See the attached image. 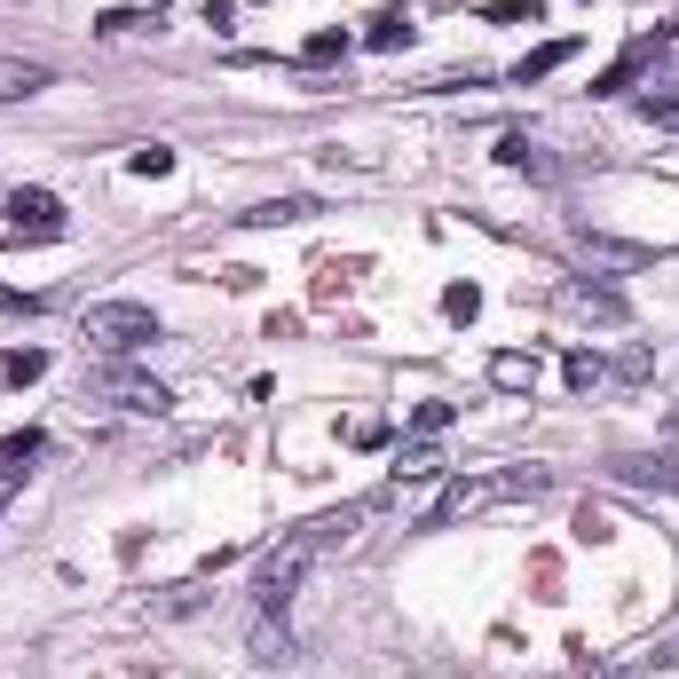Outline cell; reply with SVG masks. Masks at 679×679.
<instances>
[{
	"label": "cell",
	"mask_w": 679,
	"mask_h": 679,
	"mask_svg": "<svg viewBox=\"0 0 679 679\" xmlns=\"http://www.w3.org/2000/svg\"><path fill=\"white\" fill-rule=\"evenodd\" d=\"M356 522H364V505H340V514H317V522H300V529H285L277 546L261 553V569H253V608L261 617H285V600L300 593V576H309L324 553H340L356 537Z\"/></svg>",
	"instance_id": "cell-1"
},
{
	"label": "cell",
	"mask_w": 679,
	"mask_h": 679,
	"mask_svg": "<svg viewBox=\"0 0 679 679\" xmlns=\"http://www.w3.org/2000/svg\"><path fill=\"white\" fill-rule=\"evenodd\" d=\"M553 474L546 466H505V474H458V483L427 505V529H451L466 514H490V505H514V498H546Z\"/></svg>",
	"instance_id": "cell-2"
},
{
	"label": "cell",
	"mask_w": 679,
	"mask_h": 679,
	"mask_svg": "<svg viewBox=\"0 0 679 679\" xmlns=\"http://www.w3.org/2000/svg\"><path fill=\"white\" fill-rule=\"evenodd\" d=\"M0 237L9 246H56V237H72V214H63V198L56 190H9L0 198Z\"/></svg>",
	"instance_id": "cell-3"
},
{
	"label": "cell",
	"mask_w": 679,
	"mask_h": 679,
	"mask_svg": "<svg viewBox=\"0 0 679 679\" xmlns=\"http://www.w3.org/2000/svg\"><path fill=\"white\" fill-rule=\"evenodd\" d=\"M80 340L104 348V356H134V348L158 340V317L143 309V300H95V309L80 317Z\"/></svg>",
	"instance_id": "cell-4"
},
{
	"label": "cell",
	"mask_w": 679,
	"mask_h": 679,
	"mask_svg": "<svg viewBox=\"0 0 679 679\" xmlns=\"http://www.w3.org/2000/svg\"><path fill=\"white\" fill-rule=\"evenodd\" d=\"M87 403L127 412V419H158V412H166V388L143 380V371H127V364H111V371H87Z\"/></svg>",
	"instance_id": "cell-5"
},
{
	"label": "cell",
	"mask_w": 679,
	"mask_h": 679,
	"mask_svg": "<svg viewBox=\"0 0 679 679\" xmlns=\"http://www.w3.org/2000/svg\"><path fill=\"white\" fill-rule=\"evenodd\" d=\"M664 40H679V24H664V32H640V40H632V48H624V56L600 72V87H593V95H624V87H632V80L656 63V48H664Z\"/></svg>",
	"instance_id": "cell-6"
},
{
	"label": "cell",
	"mask_w": 679,
	"mask_h": 679,
	"mask_svg": "<svg viewBox=\"0 0 679 679\" xmlns=\"http://www.w3.org/2000/svg\"><path fill=\"white\" fill-rule=\"evenodd\" d=\"M561 300H569L576 317H600V324H624V317H632V309H624V293H617V285H593V277H569V285H561Z\"/></svg>",
	"instance_id": "cell-7"
},
{
	"label": "cell",
	"mask_w": 679,
	"mask_h": 679,
	"mask_svg": "<svg viewBox=\"0 0 679 679\" xmlns=\"http://www.w3.org/2000/svg\"><path fill=\"white\" fill-rule=\"evenodd\" d=\"M576 246H585L600 269H648L656 246H632V237H608V229H576Z\"/></svg>",
	"instance_id": "cell-8"
},
{
	"label": "cell",
	"mask_w": 679,
	"mask_h": 679,
	"mask_svg": "<svg viewBox=\"0 0 679 679\" xmlns=\"http://www.w3.org/2000/svg\"><path fill=\"white\" fill-rule=\"evenodd\" d=\"M56 72L48 63H32V56H0V104H24V95H40Z\"/></svg>",
	"instance_id": "cell-9"
},
{
	"label": "cell",
	"mask_w": 679,
	"mask_h": 679,
	"mask_svg": "<svg viewBox=\"0 0 679 679\" xmlns=\"http://www.w3.org/2000/svg\"><path fill=\"white\" fill-rule=\"evenodd\" d=\"M40 451H48V434H40V427H16V434H0V483H24Z\"/></svg>",
	"instance_id": "cell-10"
},
{
	"label": "cell",
	"mask_w": 679,
	"mask_h": 679,
	"mask_svg": "<svg viewBox=\"0 0 679 679\" xmlns=\"http://www.w3.org/2000/svg\"><path fill=\"white\" fill-rule=\"evenodd\" d=\"M617 483H632V490H679V458H617Z\"/></svg>",
	"instance_id": "cell-11"
},
{
	"label": "cell",
	"mask_w": 679,
	"mask_h": 679,
	"mask_svg": "<svg viewBox=\"0 0 679 679\" xmlns=\"http://www.w3.org/2000/svg\"><path fill=\"white\" fill-rule=\"evenodd\" d=\"M498 166H522V175H537V182H553V175H561V166L537 151L529 134H498Z\"/></svg>",
	"instance_id": "cell-12"
},
{
	"label": "cell",
	"mask_w": 679,
	"mask_h": 679,
	"mask_svg": "<svg viewBox=\"0 0 679 679\" xmlns=\"http://www.w3.org/2000/svg\"><path fill=\"white\" fill-rule=\"evenodd\" d=\"M569 56H576V40H546V48H529V56L514 63V87H537V80H553Z\"/></svg>",
	"instance_id": "cell-13"
},
{
	"label": "cell",
	"mask_w": 679,
	"mask_h": 679,
	"mask_svg": "<svg viewBox=\"0 0 679 679\" xmlns=\"http://www.w3.org/2000/svg\"><path fill=\"white\" fill-rule=\"evenodd\" d=\"M537 356H522V348H505V356H490V388H505V395H522V388H537Z\"/></svg>",
	"instance_id": "cell-14"
},
{
	"label": "cell",
	"mask_w": 679,
	"mask_h": 679,
	"mask_svg": "<svg viewBox=\"0 0 679 679\" xmlns=\"http://www.w3.org/2000/svg\"><path fill=\"white\" fill-rule=\"evenodd\" d=\"M403 40H412V9H403V0H388V9L364 24V48H403Z\"/></svg>",
	"instance_id": "cell-15"
},
{
	"label": "cell",
	"mask_w": 679,
	"mask_h": 679,
	"mask_svg": "<svg viewBox=\"0 0 679 679\" xmlns=\"http://www.w3.org/2000/svg\"><path fill=\"white\" fill-rule=\"evenodd\" d=\"M48 371V348H0V395L9 388H32Z\"/></svg>",
	"instance_id": "cell-16"
},
{
	"label": "cell",
	"mask_w": 679,
	"mask_h": 679,
	"mask_svg": "<svg viewBox=\"0 0 679 679\" xmlns=\"http://www.w3.org/2000/svg\"><path fill=\"white\" fill-rule=\"evenodd\" d=\"M309 214H317L309 198H269V206H253L246 222H253V229H277V222H309Z\"/></svg>",
	"instance_id": "cell-17"
},
{
	"label": "cell",
	"mask_w": 679,
	"mask_h": 679,
	"mask_svg": "<svg viewBox=\"0 0 679 679\" xmlns=\"http://www.w3.org/2000/svg\"><path fill=\"white\" fill-rule=\"evenodd\" d=\"M451 419H458V403H443V395H427L419 412H412V434H419V443H434V434H443Z\"/></svg>",
	"instance_id": "cell-18"
},
{
	"label": "cell",
	"mask_w": 679,
	"mask_h": 679,
	"mask_svg": "<svg viewBox=\"0 0 679 679\" xmlns=\"http://www.w3.org/2000/svg\"><path fill=\"white\" fill-rule=\"evenodd\" d=\"M427 474H443V451H434V443H412L395 458V483H427Z\"/></svg>",
	"instance_id": "cell-19"
},
{
	"label": "cell",
	"mask_w": 679,
	"mask_h": 679,
	"mask_svg": "<svg viewBox=\"0 0 679 679\" xmlns=\"http://www.w3.org/2000/svg\"><path fill=\"white\" fill-rule=\"evenodd\" d=\"M640 119H648V127H664V134H679V87H656V95H640Z\"/></svg>",
	"instance_id": "cell-20"
},
{
	"label": "cell",
	"mask_w": 679,
	"mask_h": 679,
	"mask_svg": "<svg viewBox=\"0 0 679 679\" xmlns=\"http://www.w3.org/2000/svg\"><path fill=\"white\" fill-rule=\"evenodd\" d=\"M158 24H166V9H111L95 32H111V40H119V32H158Z\"/></svg>",
	"instance_id": "cell-21"
},
{
	"label": "cell",
	"mask_w": 679,
	"mask_h": 679,
	"mask_svg": "<svg viewBox=\"0 0 679 679\" xmlns=\"http://www.w3.org/2000/svg\"><path fill=\"white\" fill-rule=\"evenodd\" d=\"M348 56V32H309V48H300V63H340Z\"/></svg>",
	"instance_id": "cell-22"
},
{
	"label": "cell",
	"mask_w": 679,
	"mask_h": 679,
	"mask_svg": "<svg viewBox=\"0 0 679 679\" xmlns=\"http://www.w3.org/2000/svg\"><path fill=\"white\" fill-rule=\"evenodd\" d=\"M561 371H569V388H600V380H608V364H600L593 348H576V356H569Z\"/></svg>",
	"instance_id": "cell-23"
},
{
	"label": "cell",
	"mask_w": 679,
	"mask_h": 679,
	"mask_svg": "<svg viewBox=\"0 0 679 679\" xmlns=\"http://www.w3.org/2000/svg\"><path fill=\"white\" fill-rule=\"evenodd\" d=\"M443 317H451V324H474V317H483V293H474V285H451V293H443Z\"/></svg>",
	"instance_id": "cell-24"
},
{
	"label": "cell",
	"mask_w": 679,
	"mask_h": 679,
	"mask_svg": "<svg viewBox=\"0 0 679 679\" xmlns=\"http://www.w3.org/2000/svg\"><path fill=\"white\" fill-rule=\"evenodd\" d=\"M127 166H134V175H175V151H166V143H143Z\"/></svg>",
	"instance_id": "cell-25"
},
{
	"label": "cell",
	"mask_w": 679,
	"mask_h": 679,
	"mask_svg": "<svg viewBox=\"0 0 679 679\" xmlns=\"http://www.w3.org/2000/svg\"><path fill=\"white\" fill-rule=\"evenodd\" d=\"M490 24H546V9H537V0H498Z\"/></svg>",
	"instance_id": "cell-26"
},
{
	"label": "cell",
	"mask_w": 679,
	"mask_h": 679,
	"mask_svg": "<svg viewBox=\"0 0 679 679\" xmlns=\"http://www.w3.org/2000/svg\"><path fill=\"white\" fill-rule=\"evenodd\" d=\"M348 277H356V261H332L324 277H317V300H340V293H348Z\"/></svg>",
	"instance_id": "cell-27"
},
{
	"label": "cell",
	"mask_w": 679,
	"mask_h": 679,
	"mask_svg": "<svg viewBox=\"0 0 679 679\" xmlns=\"http://www.w3.org/2000/svg\"><path fill=\"white\" fill-rule=\"evenodd\" d=\"M0 317H40V293H16V285H0Z\"/></svg>",
	"instance_id": "cell-28"
},
{
	"label": "cell",
	"mask_w": 679,
	"mask_h": 679,
	"mask_svg": "<svg viewBox=\"0 0 679 679\" xmlns=\"http://www.w3.org/2000/svg\"><path fill=\"white\" fill-rule=\"evenodd\" d=\"M608 371H617V380H648V371H656V364H648V348H624V356H617V364H608Z\"/></svg>",
	"instance_id": "cell-29"
},
{
	"label": "cell",
	"mask_w": 679,
	"mask_h": 679,
	"mask_svg": "<svg viewBox=\"0 0 679 679\" xmlns=\"http://www.w3.org/2000/svg\"><path fill=\"white\" fill-rule=\"evenodd\" d=\"M576 537H585V546H600V537H617V529H608V514H593V505H585V514H576Z\"/></svg>",
	"instance_id": "cell-30"
}]
</instances>
